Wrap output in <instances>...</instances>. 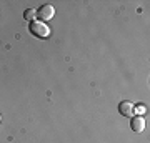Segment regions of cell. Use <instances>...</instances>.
Wrapping results in <instances>:
<instances>
[{
  "label": "cell",
  "mask_w": 150,
  "mask_h": 143,
  "mask_svg": "<svg viewBox=\"0 0 150 143\" xmlns=\"http://www.w3.org/2000/svg\"><path fill=\"white\" fill-rule=\"evenodd\" d=\"M28 32L37 38H47L50 35V28L40 20H32L28 22Z\"/></svg>",
  "instance_id": "cell-1"
},
{
  "label": "cell",
  "mask_w": 150,
  "mask_h": 143,
  "mask_svg": "<svg viewBox=\"0 0 150 143\" xmlns=\"http://www.w3.org/2000/svg\"><path fill=\"white\" fill-rule=\"evenodd\" d=\"M55 15V8L52 5H42L40 8L37 10V17H38V20L40 22H48V20H52Z\"/></svg>",
  "instance_id": "cell-2"
},
{
  "label": "cell",
  "mask_w": 150,
  "mask_h": 143,
  "mask_svg": "<svg viewBox=\"0 0 150 143\" xmlns=\"http://www.w3.org/2000/svg\"><path fill=\"white\" fill-rule=\"evenodd\" d=\"M118 111H120V115H123V117L132 118V117H135V105L129 100H123L118 105Z\"/></svg>",
  "instance_id": "cell-3"
},
{
  "label": "cell",
  "mask_w": 150,
  "mask_h": 143,
  "mask_svg": "<svg viewBox=\"0 0 150 143\" xmlns=\"http://www.w3.org/2000/svg\"><path fill=\"white\" fill-rule=\"evenodd\" d=\"M130 128H132L135 133L144 132V128H145V118L144 117H132V118H130Z\"/></svg>",
  "instance_id": "cell-4"
},
{
  "label": "cell",
  "mask_w": 150,
  "mask_h": 143,
  "mask_svg": "<svg viewBox=\"0 0 150 143\" xmlns=\"http://www.w3.org/2000/svg\"><path fill=\"white\" fill-rule=\"evenodd\" d=\"M35 17H37V10H33V8H27V10L23 12V18L28 22L35 20Z\"/></svg>",
  "instance_id": "cell-5"
},
{
  "label": "cell",
  "mask_w": 150,
  "mask_h": 143,
  "mask_svg": "<svg viewBox=\"0 0 150 143\" xmlns=\"http://www.w3.org/2000/svg\"><path fill=\"white\" fill-rule=\"evenodd\" d=\"M0 120H2V115H0Z\"/></svg>",
  "instance_id": "cell-6"
}]
</instances>
